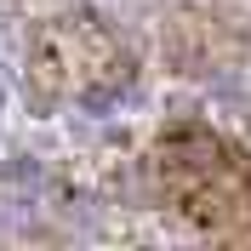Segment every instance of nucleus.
Segmentation results:
<instances>
[{
  "mask_svg": "<svg viewBox=\"0 0 251 251\" xmlns=\"http://www.w3.org/2000/svg\"><path fill=\"white\" fill-rule=\"evenodd\" d=\"M149 172L160 194L194 228L211 234H251V154L211 131V126H172L149 149Z\"/></svg>",
  "mask_w": 251,
  "mask_h": 251,
  "instance_id": "1",
  "label": "nucleus"
},
{
  "mask_svg": "<svg viewBox=\"0 0 251 251\" xmlns=\"http://www.w3.org/2000/svg\"><path fill=\"white\" fill-rule=\"evenodd\" d=\"M126 80V57L114 40L97 29L92 17H57L34 34L29 46V86L40 103H63V97H103L109 86Z\"/></svg>",
  "mask_w": 251,
  "mask_h": 251,
  "instance_id": "2",
  "label": "nucleus"
},
{
  "mask_svg": "<svg viewBox=\"0 0 251 251\" xmlns=\"http://www.w3.org/2000/svg\"><path fill=\"white\" fill-rule=\"evenodd\" d=\"M223 34H240L234 17H223V12H183V17H172V29H166V51L183 63L188 75H205V69H217V63L246 57V46H234V40L223 46Z\"/></svg>",
  "mask_w": 251,
  "mask_h": 251,
  "instance_id": "3",
  "label": "nucleus"
}]
</instances>
